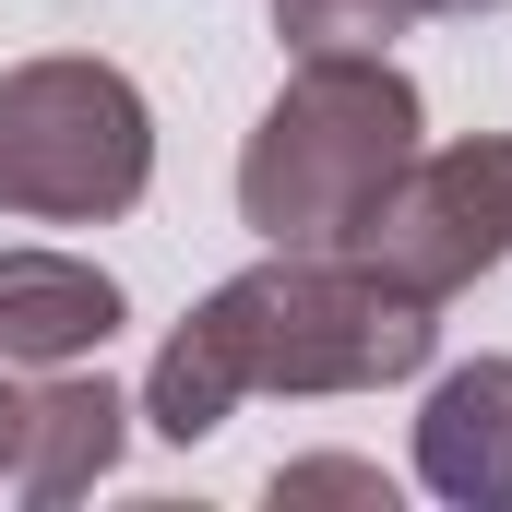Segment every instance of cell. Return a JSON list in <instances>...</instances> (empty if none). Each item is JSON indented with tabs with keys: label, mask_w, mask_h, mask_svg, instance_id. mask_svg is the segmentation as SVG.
Masks as SVG:
<instances>
[{
	"label": "cell",
	"mask_w": 512,
	"mask_h": 512,
	"mask_svg": "<svg viewBox=\"0 0 512 512\" xmlns=\"http://www.w3.org/2000/svg\"><path fill=\"white\" fill-rule=\"evenodd\" d=\"M274 501H370V512H393V477L358 465V453H310V465H274Z\"/></svg>",
	"instance_id": "obj_9"
},
{
	"label": "cell",
	"mask_w": 512,
	"mask_h": 512,
	"mask_svg": "<svg viewBox=\"0 0 512 512\" xmlns=\"http://www.w3.org/2000/svg\"><path fill=\"white\" fill-rule=\"evenodd\" d=\"M429 12H501V0H429Z\"/></svg>",
	"instance_id": "obj_10"
},
{
	"label": "cell",
	"mask_w": 512,
	"mask_h": 512,
	"mask_svg": "<svg viewBox=\"0 0 512 512\" xmlns=\"http://www.w3.org/2000/svg\"><path fill=\"white\" fill-rule=\"evenodd\" d=\"M405 24H429V0H274L286 48H393Z\"/></svg>",
	"instance_id": "obj_8"
},
{
	"label": "cell",
	"mask_w": 512,
	"mask_h": 512,
	"mask_svg": "<svg viewBox=\"0 0 512 512\" xmlns=\"http://www.w3.org/2000/svg\"><path fill=\"white\" fill-rule=\"evenodd\" d=\"M429 298L382 286L358 251H274L227 274L143 370V417L167 441H215L251 393H382L429 370Z\"/></svg>",
	"instance_id": "obj_1"
},
{
	"label": "cell",
	"mask_w": 512,
	"mask_h": 512,
	"mask_svg": "<svg viewBox=\"0 0 512 512\" xmlns=\"http://www.w3.org/2000/svg\"><path fill=\"white\" fill-rule=\"evenodd\" d=\"M405 155H417V84L382 48H298L262 131L239 143V215L274 251H346V227L382 203Z\"/></svg>",
	"instance_id": "obj_2"
},
{
	"label": "cell",
	"mask_w": 512,
	"mask_h": 512,
	"mask_svg": "<svg viewBox=\"0 0 512 512\" xmlns=\"http://www.w3.org/2000/svg\"><path fill=\"white\" fill-rule=\"evenodd\" d=\"M417 477L453 512H512V358H465L417 405Z\"/></svg>",
	"instance_id": "obj_6"
},
{
	"label": "cell",
	"mask_w": 512,
	"mask_h": 512,
	"mask_svg": "<svg viewBox=\"0 0 512 512\" xmlns=\"http://www.w3.org/2000/svg\"><path fill=\"white\" fill-rule=\"evenodd\" d=\"M131 322L120 274L72 251H0V370H72Z\"/></svg>",
	"instance_id": "obj_5"
},
{
	"label": "cell",
	"mask_w": 512,
	"mask_h": 512,
	"mask_svg": "<svg viewBox=\"0 0 512 512\" xmlns=\"http://www.w3.org/2000/svg\"><path fill=\"white\" fill-rule=\"evenodd\" d=\"M346 251L405 298H453L512 262V131H465V143H417L382 179V203L346 227Z\"/></svg>",
	"instance_id": "obj_4"
},
{
	"label": "cell",
	"mask_w": 512,
	"mask_h": 512,
	"mask_svg": "<svg viewBox=\"0 0 512 512\" xmlns=\"http://www.w3.org/2000/svg\"><path fill=\"white\" fill-rule=\"evenodd\" d=\"M131 405L84 370H36L24 382V441H12V501H84L108 465H120Z\"/></svg>",
	"instance_id": "obj_7"
},
{
	"label": "cell",
	"mask_w": 512,
	"mask_h": 512,
	"mask_svg": "<svg viewBox=\"0 0 512 512\" xmlns=\"http://www.w3.org/2000/svg\"><path fill=\"white\" fill-rule=\"evenodd\" d=\"M155 191V108L120 60H12L0 72V215L108 227Z\"/></svg>",
	"instance_id": "obj_3"
}]
</instances>
